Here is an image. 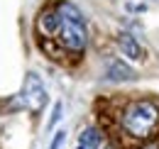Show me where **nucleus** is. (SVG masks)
Returning <instances> with one entry per match:
<instances>
[{
  "mask_svg": "<svg viewBox=\"0 0 159 149\" xmlns=\"http://www.w3.org/2000/svg\"><path fill=\"white\" fill-rule=\"evenodd\" d=\"M142 149H159V144H147V147H142Z\"/></svg>",
  "mask_w": 159,
  "mask_h": 149,
  "instance_id": "obj_10",
  "label": "nucleus"
},
{
  "mask_svg": "<svg viewBox=\"0 0 159 149\" xmlns=\"http://www.w3.org/2000/svg\"><path fill=\"white\" fill-rule=\"evenodd\" d=\"M22 103L30 112H42V108L47 105V88L42 83V78L34 71L25 76V86H22Z\"/></svg>",
  "mask_w": 159,
  "mask_h": 149,
  "instance_id": "obj_3",
  "label": "nucleus"
},
{
  "mask_svg": "<svg viewBox=\"0 0 159 149\" xmlns=\"http://www.w3.org/2000/svg\"><path fill=\"white\" fill-rule=\"evenodd\" d=\"M64 134H66L64 130L54 132V139H52V144H49V149H61V144H64Z\"/></svg>",
  "mask_w": 159,
  "mask_h": 149,
  "instance_id": "obj_9",
  "label": "nucleus"
},
{
  "mask_svg": "<svg viewBox=\"0 0 159 149\" xmlns=\"http://www.w3.org/2000/svg\"><path fill=\"white\" fill-rule=\"evenodd\" d=\"M61 110H64V105H61V103H54V110H52V117H49V125H47L49 130H52V127H54V125H57V122L61 120Z\"/></svg>",
  "mask_w": 159,
  "mask_h": 149,
  "instance_id": "obj_8",
  "label": "nucleus"
},
{
  "mask_svg": "<svg viewBox=\"0 0 159 149\" xmlns=\"http://www.w3.org/2000/svg\"><path fill=\"white\" fill-rule=\"evenodd\" d=\"M118 44H120V52L127 56V59H132V61H142V59H144V49L139 47V42L132 37V34H127V32L120 34Z\"/></svg>",
  "mask_w": 159,
  "mask_h": 149,
  "instance_id": "obj_5",
  "label": "nucleus"
},
{
  "mask_svg": "<svg viewBox=\"0 0 159 149\" xmlns=\"http://www.w3.org/2000/svg\"><path fill=\"white\" fill-rule=\"evenodd\" d=\"M37 29L44 37H57V32H59V12H57V7L42 10L39 20H37Z\"/></svg>",
  "mask_w": 159,
  "mask_h": 149,
  "instance_id": "obj_4",
  "label": "nucleus"
},
{
  "mask_svg": "<svg viewBox=\"0 0 159 149\" xmlns=\"http://www.w3.org/2000/svg\"><path fill=\"white\" fill-rule=\"evenodd\" d=\"M105 76H108V81H130V78H135V71L125 64V61H110L108 64V71H105Z\"/></svg>",
  "mask_w": 159,
  "mask_h": 149,
  "instance_id": "obj_6",
  "label": "nucleus"
},
{
  "mask_svg": "<svg viewBox=\"0 0 159 149\" xmlns=\"http://www.w3.org/2000/svg\"><path fill=\"white\" fill-rule=\"evenodd\" d=\"M103 142V137H100V132L96 127H88V130H83L79 134V147H86V149H96Z\"/></svg>",
  "mask_w": 159,
  "mask_h": 149,
  "instance_id": "obj_7",
  "label": "nucleus"
},
{
  "mask_svg": "<svg viewBox=\"0 0 159 149\" xmlns=\"http://www.w3.org/2000/svg\"><path fill=\"white\" fill-rule=\"evenodd\" d=\"M54 7L59 12L57 39L61 42V47L71 54H83L86 47H88V27H86V20L81 15V10L74 2H66V0H59Z\"/></svg>",
  "mask_w": 159,
  "mask_h": 149,
  "instance_id": "obj_1",
  "label": "nucleus"
},
{
  "mask_svg": "<svg viewBox=\"0 0 159 149\" xmlns=\"http://www.w3.org/2000/svg\"><path fill=\"white\" fill-rule=\"evenodd\" d=\"M79 149H86V147H79Z\"/></svg>",
  "mask_w": 159,
  "mask_h": 149,
  "instance_id": "obj_11",
  "label": "nucleus"
},
{
  "mask_svg": "<svg viewBox=\"0 0 159 149\" xmlns=\"http://www.w3.org/2000/svg\"><path fill=\"white\" fill-rule=\"evenodd\" d=\"M120 125L135 139H149L159 130V105L154 100H132L120 115Z\"/></svg>",
  "mask_w": 159,
  "mask_h": 149,
  "instance_id": "obj_2",
  "label": "nucleus"
}]
</instances>
